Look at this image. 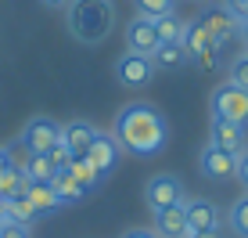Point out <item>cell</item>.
Masks as SVG:
<instances>
[{"label":"cell","instance_id":"cell-22","mask_svg":"<svg viewBox=\"0 0 248 238\" xmlns=\"http://www.w3.org/2000/svg\"><path fill=\"white\" fill-rule=\"evenodd\" d=\"M184 29H187V25L176 18V11H173V15H162V18H155V33H158L162 44H180V40H184Z\"/></svg>","mask_w":248,"mask_h":238},{"label":"cell","instance_id":"cell-10","mask_svg":"<svg viewBox=\"0 0 248 238\" xmlns=\"http://www.w3.org/2000/svg\"><path fill=\"white\" fill-rule=\"evenodd\" d=\"M198 170H202V177H209V181H227V177L237 173V155L216 148V144H205L202 155H198Z\"/></svg>","mask_w":248,"mask_h":238},{"label":"cell","instance_id":"cell-26","mask_svg":"<svg viewBox=\"0 0 248 238\" xmlns=\"http://www.w3.org/2000/svg\"><path fill=\"white\" fill-rule=\"evenodd\" d=\"M227 76H230V83H237V87L248 90V51H245V54H237L234 62H230Z\"/></svg>","mask_w":248,"mask_h":238},{"label":"cell","instance_id":"cell-27","mask_svg":"<svg viewBox=\"0 0 248 238\" xmlns=\"http://www.w3.org/2000/svg\"><path fill=\"white\" fill-rule=\"evenodd\" d=\"M29 155H32V152L25 148L22 141H15L11 148H7V166H15V170H22V173H25V166H29Z\"/></svg>","mask_w":248,"mask_h":238},{"label":"cell","instance_id":"cell-6","mask_svg":"<svg viewBox=\"0 0 248 238\" xmlns=\"http://www.w3.org/2000/svg\"><path fill=\"white\" fill-rule=\"evenodd\" d=\"M58 137H62V126H58L54 119H47V116H36V119H29V123L22 126L18 141L32 152V155H47V152L58 144Z\"/></svg>","mask_w":248,"mask_h":238},{"label":"cell","instance_id":"cell-31","mask_svg":"<svg viewBox=\"0 0 248 238\" xmlns=\"http://www.w3.org/2000/svg\"><path fill=\"white\" fill-rule=\"evenodd\" d=\"M223 7H227L230 15H234L237 22H241V18H248V0H223Z\"/></svg>","mask_w":248,"mask_h":238},{"label":"cell","instance_id":"cell-11","mask_svg":"<svg viewBox=\"0 0 248 238\" xmlns=\"http://www.w3.org/2000/svg\"><path fill=\"white\" fill-rule=\"evenodd\" d=\"M158 238H191V227H187V206L176 202V206H166L155 213V227H151Z\"/></svg>","mask_w":248,"mask_h":238},{"label":"cell","instance_id":"cell-1","mask_svg":"<svg viewBox=\"0 0 248 238\" xmlns=\"http://www.w3.org/2000/svg\"><path fill=\"white\" fill-rule=\"evenodd\" d=\"M112 137L119 141V148L130 152V155H158L169 141V130H166V119L155 105L148 101H130L115 112V123H112Z\"/></svg>","mask_w":248,"mask_h":238},{"label":"cell","instance_id":"cell-3","mask_svg":"<svg viewBox=\"0 0 248 238\" xmlns=\"http://www.w3.org/2000/svg\"><path fill=\"white\" fill-rule=\"evenodd\" d=\"M209 112L212 119H219V123H237L245 126L248 123V90L237 87V83H219L216 90H212L209 98Z\"/></svg>","mask_w":248,"mask_h":238},{"label":"cell","instance_id":"cell-38","mask_svg":"<svg viewBox=\"0 0 248 238\" xmlns=\"http://www.w3.org/2000/svg\"><path fill=\"white\" fill-rule=\"evenodd\" d=\"M0 224H4V202H0Z\"/></svg>","mask_w":248,"mask_h":238},{"label":"cell","instance_id":"cell-14","mask_svg":"<svg viewBox=\"0 0 248 238\" xmlns=\"http://www.w3.org/2000/svg\"><path fill=\"white\" fill-rule=\"evenodd\" d=\"M184 51H187V58H194V54H202V51H209V47H223L216 36H212L209 29H205V22H194V25H187L184 29Z\"/></svg>","mask_w":248,"mask_h":238},{"label":"cell","instance_id":"cell-24","mask_svg":"<svg viewBox=\"0 0 248 238\" xmlns=\"http://www.w3.org/2000/svg\"><path fill=\"white\" fill-rule=\"evenodd\" d=\"M184 62H187L184 44H162L155 51V65H158V69H180Z\"/></svg>","mask_w":248,"mask_h":238},{"label":"cell","instance_id":"cell-16","mask_svg":"<svg viewBox=\"0 0 248 238\" xmlns=\"http://www.w3.org/2000/svg\"><path fill=\"white\" fill-rule=\"evenodd\" d=\"M202 22H205V29H209L212 36L219 40V44H223L227 36H234V33H237V18H234V15L227 11V7H212V11L205 15Z\"/></svg>","mask_w":248,"mask_h":238},{"label":"cell","instance_id":"cell-30","mask_svg":"<svg viewBox=\"0 0 248 238\" xmlns=\"http://www.w3.org/2000/svg\"><path fill=\"white\" fill-rule=\"evenodd\" d=\"M47 155H50V163H54L58 170H65V166H68V159H72V155H68V148H65V144H62V141H58V144H54V148H50V152H47Z\"/></svg>","mask_w":248,"mask_h":238},{"label":"cell","instance_id":"cell-13","mask_svg":"<svg viewBox=\"0 0 248 238\" xmlns=\"http://www.w3.org/2000/svg\"><path fill=\"white\" fill-rule=\"evenodd\" d=\"M209 144H216V148L230 152V155H241V152L248 148V141H245V126H237V123H219V119H212V126H209Z\"/></svg>","mask_w":248,"mask_h":238},{"label":"cell","instance_id":"cell-23","mask_svg":"<svg viewBox=\"0 0 248 238\" xmlns=\"http://www.w3.org/2000/svg\"><path fill=\"white\" fill-rule=\"evenodd\" d=\"M227 224H230V231L237 238H248V191L227 209Z\"/></svg>","mask_w":248,"mask_h":238},{"label":"cell","instance_id":"cell-25","mask_svg":"<svg viewBox=\"0 0 248 238\" xmlns=\"http://www.w3.org/2000/svg\"><path fill=\"white\" fill-rule=\"evenodd\" d=\"M137 15H148V18H162V15H173V0H133Z\"/></svg>","mask_w":248,"mask_h":238},{"label":"cell","instance_id":"cell-12","mask_svg":"<svg viewBox=\"0 0 248 238\" xmlns=\"http://www.w3.org/2000/svg\"><path fill=\"white\" fill-rule=\"evenodd\" d=\"M93 137H97V126L87 123V119H72V123L62 126V141L68 148V155H87V148L93 144Z\"/></svg>","mask_w":248,"mask_h":238},{"label":"cell","instance_id":"cell-4","mask_svg":"<svg viewBox=\"0 0 248 238\" xmlns=\"http://www.w3.org/2000/svg\"><path fill=\"white\" fill-rule=\"evenodd\" d=\"M155 72H158L155 58L133 54V51H126V54L115 62V80L123 83L126 90H144L151 80H155Z\"/></svg>","mask_w":248,"mask_h":238},{"label":"cell","instance_id":"cell-8","mask_svg":"<svg viewBox=\"0 0 248 238\" xmlns=\"http://www.w3.org/2000/svg\"><path fill=\"white\" fill-rule=\"evenodd\" d=\"M184 206H187V227H191V235L219 231L223 209H219L212 199H184Z\"/></svg>","mask_w":248,"mask_h":238},{"label":"cell","instance_id":"cell-15","mask_svg":"<svg viewBox=\"0 0 248 238\" xmlns=\"http://www.w3.org/2000/svg\"><path fill=\"white\" fill-rule=\"evenodd\" d=\"M50 188H54V195H58V202H62V206H68V202H83V199L90 195L72 173H68V170H58L54 181H50Z\"/></svg>","mask_w":248,"mask_h":238},{"label":"cell","instance_id":"cell-5","mask_svg":"<svg viewBox=\"0 0 248 238\" xmlns=\"http://www.w3.org/2000/svg\"><path fill=\"white\" fill-rule=\"evenodd\" d=\"M144 202H148L151 213L184 202V181H180L176 173H155L148 184H144Z\"/></svg>","mask_w":248,"mask_h":238},{"label":"cell","instance_id":"cell-7","mask_svg":"<svg viewBox=\"0 0 248 238\" xmlns=\"http://www.w3.org/2000/svg\"><path fill=\"white\" fill-rule=\"evenodd\" d=\"M158 47H162V40L155 33V18H148V15H133L130 25H126V51L144 54V58H155Z\"/></svg>","mask_w":248,"mask_h":238},{"label":"cell","instance_id":"cell-2","mask_svg":"<svg viewBox=\"0 0 248 238\" xmlns=\"http://www.w3.org/2000/svg\"><path fill=\"white\" fill-rule=\"evenodd\" d=\"M68 29L83 44H101L112 33V4L108 0H72L68 4Z\"/></svg>","mask_w":248,"mask_h":238},{"label":"cell","instance_id":"cell-33","mask_svg":"<svg viewBox=\"0 0 248 238\" xmlns=\"http://www.w3.org/2000/svg\"><path fill=\"white\" fill-rule=\"evenodd\" d=\"M123 238H158V235L151 231V227H130V231H126Z\"/></svg>","mask_w":248,"mask_h":238},{"label":"cell","instance_id":"cell-9","mask_svg":"<svg viewBox=\"0 0 248 238\" xmlns=\"http://www.w3.org/2000/svg\"><path fill=\"white\" fill-rule=\"evenodd\" d=\"M87 163L97 170L101 177L105 173H112V170L119 166V159H123V148H119V141L112 137V134H105V130H97V137H93V144L87 148Z\"/></svg>","mask_w":248,"mask_h":238},{"label":"cell","instance_id":"cell-19","mask_svg":"<svg viewBox=\"0 0 248 238\" xmlns=\"http://www.w3.org/2000/svg\"><path fill=\"white\" fill-rule=\"evenodd\" d=\"M25 184H29V177L22 170H15V166L0 170V202L15 199V195H25Z\"/></svg>","mask_w":248,"mask_h":238},{"label":"cell","instance_id":"cell-29","mask_svg":"<svg viewBox=\"0 0 248 238\" xmlns=\"http://www.w3.org/2000/svg\"><path fill=\"white\" fill-rule=\"evenodd\" d=\"M219 51H223V47H209V51H202V54H194V62L202 65V72H212V69H216Z\"/></svg>","mask_w":248,"mask_h":238},{"label":"cell","instance_id":"cell-17","mask_svg":"<svg viewBox=\"0 0 248 238\" xmlns=\"http://www.w3.org/2000/svg\"><path fill=\"white\" fill-rule=\"evenodd\" d=\"M25 199L32 202V209H36L40 217H44V213H54V209L62 206L50 184H32V181H29V184H25Z\"/></svg>","mask_w":248,"mask_h":238},{"label":"cell","instance_id":"cell-32","mask_svg":"<svg viewBox=\"0 0 248 238\" xmlns=\"http://www.w3.org/2000/svg\"><path fill=\"white\" fill-rule=\"evenodd\" d=\"M234 177L245 184V191H248V148L241 152V155H237V173H234Z\"/></svg>","mask_w":248,"mask_h":238},{"label":"cell","instance_id":"cell-34","mask_svg":"<svg viewBox=\"0 0 248 238\" xmlns=\"http://www.w3.org/2000/svg\"><path fill=\"white\" fill-rule=\"evenodd\" d=\"M237 36H241V44H245V51H248V18L237 22Z\"/></svg>","mask_w":248,"mask_h":238},{"label":"cell","instance_id":"cell-37","mask_svg":"<svg viewBox=\"0 0 248 238\" xmlns=\"http://www.w3.org/2000/svg\"><path fill=\"white\" fill-rule=\"evenodd\" d=\"M191 238H219V231H205V235H191Z\"/></svg>","mask_w":248,"mask_h":238},{"label":"cell","instance_id":"cell-35","mask_svg":"<svg viewBox=\"0 0 248 238\" xmlns=\"http://www.w3.org/2000/svg\"><path fill=\"white\" fill-rule=\"evenodd\" d=\"M40 4H44V7H54V11H62V7H68L72 0H40Z\"/></svg>","mask_w":248,"mask_h":238},{"label":"cell","instance_id":"cell-20","mask_svg":"<svg viewBox=\"0 0 248 238\" xmlns=\"http://www.w3.org/2000/svg\"><path fill=\"white\" fill-rule=\"evenodd\" d=\"M68 173H72L76 177V181H79L83 184V188H87V191H93V188H101V173H97V170H93L90 163H87V159H83V155H72V159H68Z\"/></svg>","mask_w":248,"mask_h":238},{"label":"cell","instance_id":"cell-21","mask_svg":"<svg viewBox=\"0 0 248 238\" xmlns=\"http://www.w3.org/2000/svg\"><path fill=\"white\" fill-rule=\"evenodd\" d=\"M58 173V166L50 163V155H29V166H25V177L32 184H50Z\"/></svg>","mask_w":248,"mask_h":238},{"label":"cell","instance_id":"cell-18","mask_svg":"<svg viewBox=\"0 0 248 238\" xmlns=\"http://www.w3.org/2000/svg\"><path fill=\"white\" fill-rule=\"evenodd\" d=\"M40 213L32 209V202L25 199V195H15V199H7L4 202V220H11V224H25V227H32V220H36Z\"/></svg>","mask_w":248,"mask_h":238},{"label":"cell","instance_id":"cell-28","mask_svg":"<svg viewBox=\"0 0 248 238\" xmlns=\"http://www.w3.org/2000/svg\"><path fill=\"white\" fill-rule=\"evenodd\" d=\"M0 238H32V231L25 224H11V220H4V224H0Z\"/></svg>","mask_w":248,"mask_h":238},{"label":"cell","instance_id":"cell-36","mask_svg":"<svg viewBox=\"0 0 248 238\" xmlns=\"http://www.w3.org/2000/svg\"><path fill=\"white\" fill-rule=\"evenodd\" d=\"M0 170H7V148H0Z\"/></svg>","mask_w":248,"mask_h":238}]
</instances>
